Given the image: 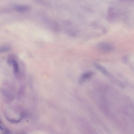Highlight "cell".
Instances as JSON below:
<instances>
[{"instance_id": "6da1fadb", "label": "cell", "mask_w": 134, "mask_h": 134, "mask_svg": "<svg viewBox=\"0 0 134 134\" xmlns=\"http://www.w3.org/2000/svg\"><path fill=\"white\" fill-rule=\"evenodd\" d=\"M97 47L99 51L105 53L111 52L114 49V47L112 45L105 42L99 43Z\"/></svg>"}, {"instance_id": "7a4b0ae2", "label": "cell", "mask_w": 134, "mask_h": 134, "mask_svg": "<svg viewBox=\"0 0 134 134\" xmlns=\"http://www.w3.org/2000/svg\"><path fill=\"white\" fill-rule=\"evenodd\" d=\"M94 73L92 71H89L85 72L80 76L79 81V83H82L86 80L92 77Z\"/></svg>"}, {"instance_id": "3957f363", "label": "cell", "mask_w": 134, "mask_h": 134, "mask_svg": "<svg viewBox=\"0 0 134 134\" xmlns=\"http://www.w3.org/2000/svg\"><path fill=\"white\" fill-rule=\"evenodd\" d=\"M15 8L17 11L20 13L27 12L30 10V7L27 5H17L15 7Z\"/></svg>"}, {"instance_id": "277c9868", "label": "cell", "mask_w": 134, "mask_h": 134, "mask_svg": "<svg viewBox=\"0 0 134 134\" xmlns=\"http://www.w3.org/2000/svg\"><path fill=\"white\" fill-rule=\"evenodd\" d=\"M95 67L105 75L108 74V72L107 70L104 67L97 63H95L94 64Z\"/></svg>"}, {"instance_id": "5b68a950", "label": "cell", "mask_w": 134, "mask_h": 134, "mask_svg": "<svg viewBox=\"0 0 134 134\" xmlns=\"http://www.w3.org/2000/svg\"><path fill=\"white\" fill-rule=\"evenodd\" d=\"M12 65L13 66L14 73L15 74H18L19 70V65L15 59L14 60L12 61Z\"/></svg>"}, {"instance_id": "8992f818", "label": "cell", "mask_w": 134, "mask_h": 134, "mask_svg": "<svg viewBox=\"0 0 134 134\" xmlns=\"http://www.w3.org/2000/svg\"><path fill=\"white\" fill-rule=\"evenodd\" d=\"M11 50L10 46L8 45H4L0 47V54L6 52Z\"/></svg>"}, {"instance_id": "52a82bcc", "label": "cell", "mask_w": 134, "mask_h": 134, "mask_svg": "<svg viewBox=\"0 0 134 134\" xmlns=\"http://www.w3.org/2000/svg\"><path fill=\"white\" fill-rule=\"evenodd\" d=\"M15 55L11 54L8 56L7 59V63L9 65H12V61L15 60Z\"/></svg>"}, {"instance_id": "ba28073f", "label": "cell", "mask_w": 134, "mask_h": 134, "mask_svg": "<svg viewBox=\"0 0 134 134\" xmlns=\"http://www.w3.org/2000/svg\"><path fill=\"white\" fill-rule=\"evenodd\" d=\"M128 57L126 56H123L122 59V63L124 64H127L128 63Z\"/></svg>"}, {"instance_id": "9c48e42d", "label": "cell", "mask_w": 134, "mask_h": 134, "mask_svg": "<svg viewBox=\"0 0 134 134\" xmlns=\"http://www.w3.org/2000/svg\"><path fill=\"white\" fill-rule=\"evenodd\" d=\"M0 130H3V128H2V127L0 126Z\"/></svg>"}]
</instances>
